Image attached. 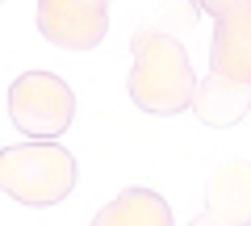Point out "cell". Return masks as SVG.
<instances>
[{"label": "cell", "instance_id": "7a4b0ae2", "mask_svg": "<svg viewBox=\"0 0 251 226\" xmlns=\"http://www.w3.org/2000/svg\"><path fill=\"white\" fill-rule=\"evenodd\" d=\"M0 189L21 205H59L75 189V159L50 138L9 147L0 151Z\"/></svg>", "mask_w": 251, "mask_h": 226}, {"label": "cell", "instance_id": "8992f818", "mask_svg": "<svg viewBox=\"0 0 251 226\" xmlns=\"http://www.w3.org/2000/svg\"><path fill=\"white\" fill-rule=\"evenodd\" d=\"M193 109L197 118L214 130H226L234 122H243V113L251 109V84L226 80L222 72H209L205 80H197L193 88Z\"/></svg>", "mask_w": 251, "mask_h": 226}, {"label": "cell", "instance_id": "ba28073f", "mask_svg": "<svg viewBox=\"0 0 251 226\" xmlns=\"http://www.w3.org/2000/svg\"><path fill=\"white\" fill-rule=\"evenodd\" d=\"M92 226H172V209L155 189H126L92 218Z\"/></svg>", "mask_w": 251, "mask_h": 226}, {"label": "cell", "instance_id": "277c9868", "mask_svg": "<svg viewBox=\"0 0 251 226\" xmlns=\"http://www.w3.org/2000/svg\"><path fill=\"white\" fill-rule=\"evenodd\" d=\"M38 29L63 50H92L109 34V0H38Z\"/></svg>", "mask_w": 251, "mask_h": 226}, {"label": "cell", "instance_id": "30bf717a", "mask_svg": "<svg viewBox=\"0 0 251 226\" xmlns=\"http://www.w3.org/2000/svg\"><path fill=\"white\" fill-rule=\"evenodd\" d=\"M188 226H222V222H218V218H209V214H201L197 222H188Z\"/></svg>", "mask_w": 251, "mask_h": 226}, {"label": "cell", "instance_id": "9c48e42d", "mask_svg": "<svg viewBox=\"0 0 251 226\" xmlns=\"http://www.w3.org/2000/svg\"><path fill=\"white\" fill-rule=\"evenodd\" d=\"M201 9H209L214 17H230V13H251V0H197Z\"/></svg>", "mask_w": 251, "mask_h": 226}, {"label": "cell", "instance_id": "6da1fadb", "mask_svg": "<svg viewBox=\"0 0 251 226\" xmlns=\"http://www.w3.org/2000/svg\"><path fill=\"white\" fill-rule=\"evenodd\" d=\"M130 54H134L130 97L138 109L172 118V113H184V105H193L197 75H193V63L176 34H168L159 21H147L130 42Z\"/></svg>", "mask_w": 251, "mask_h": 226}, {"label": "cell", "instance_id": "5b68a950", "mask_svg": "<svg viewBox=\"0 0 251 226\" xmlns=\"http://www.w3.org/2000/svg\"><path fill=\"white\" fill-rule=\"evenodd\" d=\"M205 214L222 226H251V163L230 159L209 176Z\"/></svg>", "mask_w": 251, "mask_h": 226}, {"label": "cell", "instance_id": "52a82bcc", "mask_svg": "<svg viewBox=\"0 0 251 226\" xmlns=\"http://www.w3.org/2000/svg\"><path fill=\"white\" fill-rule=\"evenodd\" d=\"M209 63H214V72H222L226 80L251 84V13L218 17Z\"/></svg>", "mask_w": 251, "mask_h": 226}, {"label": "cell", "instance_id": "3957f363", "mask_svg": "<svg viewBox=\"0 0 251 226\" xmlns=\"http://www.w3.org/2000/svg\"><path fill=\"white\" fill-rule=\"evenodd\" d=\"M9 113L13 126L29 138H59L75 118L72 88L50 72H25L9 88Z\"/></svg>", "mask_w": 251, "mask_h": 226}]
</instances>
